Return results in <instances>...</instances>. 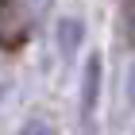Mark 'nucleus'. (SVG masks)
<instances>
[{
  "instance_id": "423d86ee",
  "label": "nucleus",
  "mask_w": 135,
  "mask_h": 135,
  "mask_svg": "<svg viewBox=\"0 0 135 135\" xmlns=\"http://www.w3.org/2000/svg\"><path fill=\"white\" fill-rule=\"evenodd\" d=\"M127 100L135 104V66H131V73H127Z\"/></svg>"
},
{
  "instance_id": "39448f33",
  "label": "nucleus",
  "mask_w": 135,
  "mask_h": 135,
  "mask_svg": "<svg viewBox=\"0 0 135 135\" xmlns=\"http://www.w3.org/2000/svg\"><path fill=\"white\" fill-rule=\"evenodd\" d=\"M124 39H127V46H135V0L124 8Z\"/></svg>"
},
{
  "instance_id": "f03ea898",
  "label": "nucleus",
  "mask_w": 135,
  "mask_h": 135,
  "mask_svg": "<svg viewBox=\"0 0 135 135\" xmlns=\"http://www.w3.org/2000/svg\"><path fill=\"white\" fill-rule=\"evenodd\" d=\"M100 73H104V62H100V54H93L85 62V77H81V116L85 120L93 116L97 97H100Z\"/></svg>"
},
{
  "instance_id": "7ed1b4c3",
  "label": "nucleus",
  "mask_w": 135,
  "mask_h": 135,
  "mask_svg": "<svg viewBox=\"0 0 135 135\" xmlns=\"http://www.w3.org/2000/svg\"><path fill=\"white\" fill-rule=\"evenodd\" d=\"M81 35H85V27H81L77 16H66V20L58 23V50H62V58H73V54H77Z\"/></svg>"
},
{
  "instance_id": "f257e3e1",
  "label": "nucleus",
  "mask_w": 135,
  "mask_h": 135,
  "mask_svg": "<svg viewBox=\"0 0 135 135\" xmlns=\"http://www.w3.org/2000/svg\"><path fill=\"white\" fill-rule=\"evenodd\" d=\"M31 35V12L23 0H0V50H20Z\"/></svg>"
},
{
  "instance_id": "20e7f679",
  "label": "nucleus",
  "mask_w": 135,
  "mask_h": 135,
  "mask_svg": "<svg viewBox=\"0 0 135 135\" xmlns=\"http://www.w3.org/2000/svg\"><path fill=\"white\" fill-rule=\"evenodd\" d=\"M20 135H54V124L46 120V116H31L27 124H23V131Z\"/></svg>"
}]
</instances>
